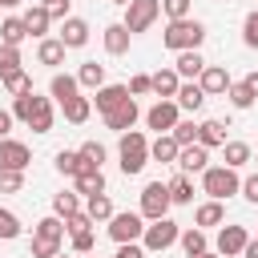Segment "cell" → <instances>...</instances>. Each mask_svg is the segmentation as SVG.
<instances>
[{
  "label": "cell",
  "instance_id": "6da1fadb",
  "mask_svg": "<svg viewBox=\"0 0 258 258\" xmlns=\"http://www.w3.org/2000/svg\"><path fill=\"white\" fill-rule=\"evenodd\" d=\"M64 250V218H40L32 226V258H56Z\"/></svg>",
  "mask_w": 258,
  "mask_h": 258
},
{
  "label": "cell",
  "instance_id": "7a4b0ae2",
  "mask_svg": "<svg viewBox=\"0 0 258 258\" xmlns=\"http://www.w3.org/2000/svg\"><path fill=\"white\" fill-rule=\"evenodd\" d=\"M206 40V24L202 20H169V28L161 32V44L173 48V52H185V48H198Z\"/></svg>",
  "mask_w": 258,
  "mask_h": 258
},
{
  "label": "cell",
  "instance_id": "3957f363",
  "mask_svg": "<svg viewBox=\"0 0 258 258\" xmlns=\"http://www.w3.org/2000/svg\"><path fill=\"white\" fill-rule=\"evenodd\" d=\"M117 157H121V169H125V173H141L145 161H149V141H145V133L125 129V133H121V145H117Z\"/></svg>",
  "mask_w": 258,
  "mask_h": 258
},
{
  "label": "cell",
  "instance_id": "277c9868",
  "mask_svg": "<svg viewBox=\"0 0 258 258\" xmlns=\"http://www.w3.org/2000/svg\"><path fill=\"white\" fill-rule=\"evenodd\" d=\"M202 189H206L210 198L226 202L230 194H238V189H242V181H238V169H230V165H210V169L202 173Z\"/></svg>",
  "mask_w": 258,
  "mask_h": 258
},
{
  "label": "cell",
  "instance_id": "5b68a950",
  "mask_svg": "<svg viewBox=\"0 0 258 258\" xmlns=\"http://www.w3.org/2000/svg\"><path fill=\"white\" fill-rule=\"evenodd\" d=\"M181 238V226L165 214V218H157V222H149L145 226V234H141V246L149 250V254H161V250H169L173 242Z\"/></svg>",
  "mask_w": 258,
  "mask_h": 258
},
{
  "label": "cell",
  "instance_id": "8992f818",
  "mask_svg": "<svg viewBox=\"0 0 258 258\" xmlns=\"http://www.w3.org/2000/svg\"><path fill=\"white\" fill-rule=\"evenodd\" d=\"M169 185L165 181H149L145 189H141V218L145 222H157V218H165L169 214Z\"/></svg>",
  "mask_w": 258,
  "mask_h": 258
},
{
  "label": "cell",
  "instance_id": "52a82bcc",
  "mask_svg": "<svg viewBox=\"0 0 258 258\" xmlns=\"http://www.w3.org/2000/svg\"><path fill=\"white\" fill-rule=\"evenodd\" d=\"M141 234H145V218H141V210L133 214H113L109 218V238L121 246V242H141Z\"/></svg>",
  "mask_w": 258,
  "mask_h": 258
},
{
  "label": "cell",
  "instance_id": "ba28073f",
  "mask_svg": "<svg viewBox=\"0 0 258 258\" xmlns=\"http://www.w3.org/2000/svg\"><path fill=\"white\" fill-rule=\"evenodd\" d=\"M157 16H161V0H129V4H125V20H121V24H125L129 32H145Z\"/></svg>",
  "mask_w": 258,
  "mask_h": 258
},
{
  "label": "cell",
  "instance_id": "9c48e42d",
  "mask_svg": "<svg viewBox=\"0 0 258 258\" xmlns=\"http://www.w3.org/2000/svg\"><path fill=\"white\" fill-rule=\"evenodd\" d=\"M177 121H181V105H177L173 97H161V101L145 113V125H149V129H157V133H169Z\"/></svg>",
  "mask_w": 258,
  "mask_h": 258
},
{
  "label": "cell",
  "instance_id": "30bf717a",
  "mask_svg": "<svg viewBox=\"0 0 258 258\" xmlns=\"http://www.w3.org/2000/svg\"><path fill=\"white\" fill-rule=\"evenodd\" d=\"M181 173H206L210 169V149L202 145V141H194V145H181V153H177V161H173Z\"/></svg>",
  "mask_w": 258,
  "mask_h": 258
},
{
  "label": "cell",
  "instance_id": "8fae6325",
  "mask_svg": "<svg viewBox=\"0 0 258 258\" xmlns=\"http://www.w3.org/2000/svg\"><path fill=\"white\" fill-rule=\"evenodd\" d=\"M28 161H32V153H28L24 141L0 137V169H28Z\"/></svg>",
  "mask_w": 258,
  "mask_h": 258
},
{
  "label": "cell",
  "instance_id": "7c38bea8",
  "mask_svg": "<svg viewBox=\"0 0 258 258\" xmlns=\"http://www.w3.org/2000/svg\"><path fill=\"white\" fill-rule=\"evenodd\" d=\"M246 242H250L246 226H222V230H218V254H222V258H238V254L246 250Z\"/></svg>",
  "mask_w": 258,
  "mask_h": 258
},
{
  "label": "cell",
  "instance_id": "4fadbf2b",
  "mask_svg": "<svg viewBox=\"0 0 258 258\" xmlns=\"http://www.w3.org/2000/svg\"><path fill=\"white\" fill-rule=\"evenodd\" d=\"M133 93H129V85H101L97 89V97H93V105H97V113L105 117V113H113L117 105H125Z\"/></svg>",
  "mask_w": 258,
  "mask_h": 258
},
{
  "label": "cell",
  "instance_id": "5bb4252c",
  "mask_svg": "<svg viewBox=\"0 0 258 258\" xmlns=\"http://www.w3.org/2000/svg\"><path fill=\"white\" fill-rule=\"evenodd\" d=\"M198 85L206 89V97H218V93H226L234 81H230V73H226L222 64H206V69H202V77H198Z\"/></svg>",
  "mask_w": 258,
  "mask_h": 258
},
{
  "label": "cell",
  "instance_id": "9a60e30c",
  "mask_svg": "<svg viewBox=\"0 0 258 258\" xmlns=\"http://www.w3.org/2000/svg\"><path fill=\"white\" fill-rule=\"evenodd\" d=\"M32 133H48L52 129V97H32V113L24 121Z\"/></svg>",
  "mask_w": 258,
  "mask_h": 258
},
{
  "label": "cell",
  "instance_id": "2e32d148",
  "mask_svg": "<svg viewBox=\"0 0 258 258\" xmlns=\"http://www.w3.org/2000/svg\"><path fill=\"white\" fill-rule=\"evenodd\" d=\"M137 117H141V109H137V101L129 97L125 105H117L113 113H105V125H109V129H117V133H125V129H133V125H137Z\"/></svg>",
  "mask_w": 258,
  "mask_h": 258
},
{
  "label": "cell",
  "instance_id": "e0dca14e",
  "mask_svg": "<svg viewBox=\"0 0 258 258\" xmlns=\"http://www.w3.org/2000/svg\"><path fill=\"white\" fill-rule=\"evenodd\" d=\"M177 153H181V145L173 141V133H157V141H149V157L161 161V165H173Z\"/></svg>",
  "mask_w": 258,
  "mask_h": 258
},
{
  "label": "cell",
  "instance_id": "ac0fdd59",
  "mask_svg": "<svg viewBox=\"0 0 258 258\" xmlns=\"http://www.w3.org/2000/svg\"><path fill=\"white\" fill-rule=\"evenodd\" d=\"M56 169H60L64 177H81V173H89V169H97V165H89V161L81 157V149H60V153H56Z\"/></svg>",
  "mask_w": 258,
  "mask_h": 258
},
{
  "label": "cell",
  "instance_id": "d6986e66",
  "mask_svg": "<svg viewBox=\"0 0 258 258\" xmlns=\"http://www.w3.org/2000/svg\"><path fill=\"white\" fill-rule=\"evenodd\" d=\"M60 40H64V48H81V44H89V24H85L81 16H69V20L60 24Z\"/></svg>",
  "mask_w": 258,
  "mask_h": 258
},
{
  "label": "cell",
  "instance_id": "ffe728a7",
  "mask_svg": "<svg viewBox=\"0 0 258 258\" xmlns=\"http://www.w3.org/2000/svg\"><path fill=\"white\" fill-rule=\"evenodd\" d=\"M36 60L48 64V69L64 64V40H60V36H44V40L36 44Z\"/></svg>",
  "mask_w": 258,
  "mask_h": 258
},
{
  "label": "cell",
  "instance_id": "44dd1931",
  "mask_svg": "<svg viewBox=\"0 0 258 258\" xmlns=\"http://www.w3.org/2000/svg\"><path fill=\"white\" fill-rule=\"evenodd\" d=\"M181 109H189V113H198L202 105H206V89L198 85V81H185V85H177V97H173Z\"/></svg>",
  "mask_w": 258,
  "mask_h": 258
},
{
  "label": "cell",
  "instance_id": "7402d4cb",
  "mask_svg": "<svg viewBox=\"0 0 258 258\" xmlns=\"http://www.w3.org/2000/svg\"><path fill=\"white\" fill-rule=\"evenodd\" d=\"M226 121H218V117H210V121H202L198 125V141L206 145V149H214V145H226Z\"/></svg>",
  "mask_w": 258,
  "mask_h": 258
},
{
  "label": "cell",
  "instance_id": "603a6c76",
  "mask_svg": "<svg viewBox=\"0 0 258 258\" xmlns=\"http://www.w3.org/2000/svg\"><path fill=\"white\" fill-rule=\"evenodd\" d=\"M165 185H169V202H173V206H189V202H194V181H189V173L177 169Z\"/></svg>",
  "mask_w": 258,
  "mask_h": 258
},
{
  "label": "cell",
  "instance_id": "cb8c5ba5",
  "mask_svg": "<svg viewBox=\"0 0 258 258\" xmlns=\"http://www.w3.org/2000/svg\"><path fill=\"white\" fill-rule=\"evenodd\" d=\"M194 222L206 230V226H222L226 222V206L218 202V198H210V202H202L198 210H194Z\"/></svg>",
  "mask_w": 258,
  "mask_h": 258
},
{
  "label": "cell",
  "instance_id": "d4e9b609",
  "mask_svg": "<svg viewBox=\"0 0 258 258\" xmlns=\"http://www.w3.org/2000/svg\"><path fill=\"white\" fill-rule=\"evenodd\" d=\"M48 24H52V16H48V8H44V4H32V8L24 12V28H28V36H40V40H44Z\"/></svg>",
  "mask_w": 258,
  "mask_h": 258
},
{
  "label": "cell",
  "instance_id": "484cf974",
  "mask_svg": "<svg viewBox=\"0 0 258 258\" xmlns=\"http://www.w3.org/2000/svg\"><path fill=\"white\" fill-rule=\"evenodd\" d=\"M129 36H133V32H129L125 24H109V28H105V52H109V56L129 52Z\"/></svg>",
  "mask_w": 258,
  "mask_h": 258
},
{
  "label": "cell",
  "instance_id": "4316f807",
  "mask_svg": "<svg viewBox=\"0 0 258 258\" xmlns=\"http://www.w3.org/2000/svg\"><path fill=\"white\" fill-rule=\"evenodd\" d=\"M177 77H189V81H198L202 77V69H206V60H202V52L198 48H185V52H177Z\"/></svg>",
  "mask_w": 258,
  "mask_h": 258
},
{
  "label": "cell",
  "instance_id": "83f0119b",
  "mask_svg": "<svg viewBox=\"0 0 258 258\" xmlns=\"http://www.w3.org/2000/svg\"><path fill=\"white\" fill-rule=\"evenodd\" d=\"M77 89H81V81H77V77H69V73H56V77H52V85H48V93H52V101H56V105L73 101V97H77Z\"/></svg>",
  "mask_w": 258,
  "mask_h": 258
},
{
  "label": "cell",
  "instance_id": "f1b7e54d",
  "mask_svg": "<svg viewBox=\"0 0 258 258\" xmlns=\"http://www.w3.org/2000/svg\"><path fill=\"white\" fill-rule=\"evenodd\" d=\"M24 36H28V28H24V16H8L4 24H0V44H24Z\"/></svg>",
  "mask_w": 258,
  "mask_h": 258
},
{
  "label": "cell",
  "instance_id": "f546056e",
  "mask_svg": "<svg viewBox=\"0 0 258 258\" xmlns=\"http://www.w3.org/2000/svg\"><path fill=\"white\" fill-rule=\"evenodd\" d=\"M60 109H64V121H73V125H85V121H89V113H93V101L77 93V97H73V101H64Z\"/></svg>",
  "mask_w": 258,
  "mask_h": 258
},
{
  "label": "cell",
  "instance_id": "4dcf8cb0",
  "mask_svg": "<svg viewBox=\"0 0 258 258\" xmlns=\"http://www.w3.org/2000/svg\"><path fill=\"white\" fill-rule=\"evenodd\" d=\"M177 85H181L177 69H161V73H153V93H157V97H177Z\"/></svg>",
  "mask_w": 258,
  "mask_h": 258
},
{
  "label": "cell",
  "instance_id": "1f68e13d",
  "mask_svg": "<svg viewBox=\"0 0 258 258\" xmlns=\"http://www.w3.org/2000/svg\"><path fill=\"white\" fill-rule=\"evenodd\" d=\"M177 242H181V250H185V258H194V254H202V250H210V242H206V230H202V226H189V230H185V234H181Z\"/></svg>",
  "mask_w": 258,
  "mask_h": 258
},
{
  "label": "cell",
  "instance_id": "d6a6232c",
  "mask_svg": "<svg viewBox=\"0 0 258 258\" xmlns=\"http://www.w3.org/2000/svg\"><path fill=\"white\" fill-rule=\"evenodd\" d=\"M77 81H81L85 89H101V85H105V64H97V60H85V64L77 69Z\"/></svg>",
  "mask_w": 258,
  "mask_h": 258
},
{
  "label": "cell",
  "instance_id": "836d02e7",
  "mask_svg": "<svg viewBox=\"0 0 258 258\" xmlns=\"http://www.w3.org/2000/svg\"><path fill=\"white\" fill-rule=\"evenodd\" d=\"M226 97H230V105H234V109H250V105L258 101V93H254L246 81H234V85L226 89Z\"/></svg>",
  "mask_w": 258,
  "mask_h": 258
},
{
  "label": "cell",
  "instance_id": "e575fe53",
  "mask_svg": "<svg viewBox=\"0 0 258 258\" xmlns=\"http://www.w3.org/2000/svg\"><path fill=\"white\" fill-rule=\"evenodd\" d=\"M73 181H77V194H85V198L105 194V173H101V169H89V173H81V177H73Z\"/></svg>",
  "mask_w": 258,
  "mask_h": 258
},
{
  "label": "cell",
  "instance_id": "d590c367",
  "mask_svg": "<svg viewBox=\"0 0 258 258\" xmlns=\"http://www.w3.org/2000/svg\"><path fill=\"white\" fill-rule=\"evenodd\" d=\"M85 214L93 218V222H109L117 210H113V202H109V194H93L89 198V206H85Z\"/></svg>",
  "mask_w": 258,
  "mask_h": 258
},
{
  "label": "cell",
  "instance_id": "8d00e7d4",
  "mask_svg": "<svg viewBox=\"0 0 258 258\" xmlns=\"http://www.w3.org/2000/svg\"><path fill=\"white\" fill-rule=\"evenodd\" d=\"M0 85H4L12 97H20V93H32V77H28L24 69H16V73H4V77H0Z\"/></svg>",
  "mask_w": 258,
  "mask_h": 258
},
{
  "label": "cell",
  "instance_id": "74e56055",
  "mask_svg": "<svg viewBox=\"0 0 258 258\" xmlns=\"http://www.w3.org/2000/svg\"><path fill=\"white\" fill-rule=\"evenodd\" d=\"M222 149H226V165H230V169H242V165H246V161L254 157L246 141H226Z\"/></svg>",
  "mask_w": 258,
  "mask_h": 258
},
{
  "label": "cell",
  "instance_id": "f35d334b",
  "mask_svg": "<svg viewBox=\"0 0 258 258\" xmlns=\"http://www.w3.org/2000/svg\"><path fill=\"white\" fill-rule=\"evenodd\" d=\"M77 210H81V198H77V194H64V189H60V194L52 198V214H56V218H69V214H77Z\"/></svg>",
  "mask_w": 258,
  "mask_h": 258
},
{
  "label": "cell",
  "instance_id": "ab89813d",
  "mask_svg": "<svg viewBox=\"0 0 258 258\" xmlns=\"http://www.w3.org/2000/svg\"><path fill=\"white\" fill-rule=\"evenodd\" d=\"M24 189V169H0V194H20Z\"/></svg>",
  "mask_w": 258,
  "mask_h": 258
},
{
  "label": "cell",
  "instance_id": "60d3db41",
  "mask_svg": "<svg viewBox=\"0 0 258 258\" xmlns=\"http://www.w3.org/2000/svg\"><path fill=\"white\" fill-rule=\"evenodd\" d=\"M20 69V48L16 44H0V77Z\"/></svg>",
  "mask_w": 258,
  "mask_h": 258
},
{
  "label": "cell",
  "instance_id": "b9f144b4",
  "mask_svg": "<svg viewBox=\"0 0 258 258\" xmlns=\"http://www.w3.org/2000/svg\"><path fill=\"white\" fill-rule=\"evenodd\" d=\"M0 238H4V242L20 238V218H16L12 210H0Z\"/></svg>",
  "mask_w": 258,
  "mask_h": 258
},
{
  "label": "cell",
  "instance_id": "7bdbcfd3",
  "mask_svg": "<svg viewBox=\"0 0 258 258\" xmlns=\"http://www.w3.org/2000/svg\"><path fill=\"white\" fill-rule=\"evenodd\" d=\"M169 133H173L177 145H194V141H198V125H194V121H177Z\"/></svg>",
  "mask_w": 258,
  "mask_h": 258
},
{
  "label": "cell",
  "instance_id": "ee69618b",
  "mask_svg": "<svg viewBox=\"0 0 258 258\" xmlns=\"http://www.w3.org/2000/svg\"><path fill=\"white\" fill-rule=\"evenodd\" d=\"M242 40H246V48H258V8L242 20Z\"/></svg>",
  "mask_w": 258,
  "mask_h": 258
},
{
  "label": "cell",
  "instance_id": "f6af8a7d",
  "mask_svg": "<svg viewBox=\"0 0 258 258\" xmlns=\"http://www.w3.org/2000/svg\"><path fill=\"white\" fill-rule=\"evenodd\" d=\"M32 97H36V93H20V97H12V117H16V121H28V113H32Z\"/></svg>",
  "mask_w": 258,
  "mask_h": 258
},
{
  "label": "cell",
  "instance_id": "bcb514c9",
  "mask_svg": "<svg viewBox=\"0 0 258 258\" xmlns=\"http://www.w3.org/2000/svg\"><path fill=\"white\" fill-rule=\"evenodd\" d=\"M81 157H85L89 165L101 169V161H105V145H101V141H85V145H81Z\"/></svg>",
  "mask_w": 258,
  "mask_h": 258
},
{
  "label": "cell",
  "instance_id": "7dc6e473",
  "mask_svg": "<svg viewBox=\"0 0 258 258\" xmlns=\"http://www.w3.org/2000/svg\"><path fill=\"white\" fill-rule=\"evenodd\" d=\"M93 226H97V222H93L85 210H77V214H69V218H64V230H69V234H77V230H93Z\"/></svg>",
  "mask_w": 258,
  "mask_h": 258
},
{
  "label": "cell",
  "instance_id": "c3c4849f",
  "mask_svg": "<svg viewBox=\"0 0 258 258\" xmlns=\"http://www.w3.org/2000/svg\"><path fill=\"white\" fill-rule=\"evenodd\" d=\"M69 246H73V254H93V230H77Z\"/></svg>",
  "mask_w": 258,
  "mask_h": 258
},
{
  "label": "cell",
  "instance_id": "681fc988",
  "mask_svg": "<svg viewBox=\"0 0 258 258\" xmlns=\"http://www.w3.org/2000/svg\"><path fill=\"white\" fill-rule=\"evenodd\" d=\"M161 8H165L169 20H185L189 16V0H161Z\"/></svg>",
  "mask_w": 258,
  "mask_h": 258
},
{
  "label": "cell",
  "instance_id": "f907efd6",
  "mask_svg": "<svg viewBox=\"0 0 258 258\" xmlns=\"http://www.w3.org/2000/svg\"><path fill=\"white\" fill-rule=\"evenodd\" d=\"M149 89H153V77H145V73H137V77L129 81V93H133V97H141V93H149Z\"/></svg>",
  "mask_w": 258,
  "mask_h": 258
},
{
  "label": "cell",
  "instance_id": "816d5d0a",
  "mask_svg": "<svg viewBox=\"0 0 258 258\" xmlns=\"http://www.w3.org/2000/svg\"><path fill=\"white\" fill-rule=\"evenodd\" d=\"M44 8L52 20H69V0H44Z\"/></svg>",
  "mask_w": 258,
  "mask_h": 258
},
{
  "label": "cell",
  "instance_id": "f5cc1de1",
  "mask_svg": "<svg viewBox=\"0 0 258 258\" xmlns=\"http://www.w3.org/2000/svg\"><path fill=\"white\" fill-rule=\"evenodd\" d=\"M113 258H145V246H137V242H121Z\"/></svg>",
  "mask_w": 258,
  "mask_h": 258
},
{
  "label": "cell",
  "instance_id": "db71d44e",
  "mask_svg": "<svg viewBox=\"0 0 258 258\" xmlns=\"http://www.w3.org/2000/svg\"><path fill=\"white\" fill-rule=\"evenodd\" d=\"M242 198H246V202H254V206H258V173H250V177H246V181H242Z\"/></svg>",
  "mask_w": 258,
  "mask_h": 258
},
{
  "label": "cell",
  "instance_id": "11a10c76",
  "mask_svg": "<svg viewBox=\"0 0 258 258\" xmlns=\"http://www.w3.org/2000/svg\"><path fill=\"white\" fill-rule=\"evenodd\" d=\"M12 109H0V137H8V129H12Z\"/></svg>",
  "mask_w": 258,
  "mask_h": 258
},
{
  "label": "cell",
  "instance_id": "9f6ffc18",
  "mask_svg": "<svg viewBox=\"0 0 258 258\" xmlns=\"http://www.w3.org/2000/svg\"><path fill=\"white\" fill-rule=\"evenodd\" d=\"M242 258H258V238H250V242H246V250H242Z\"/></svg>",
  "mask_w": 258,
  "mask_h": 258
},
{
  "label": "cell",
  "instance_id": "6f0895ef",
  "mask_svg": "<svg viewBox=\"0 0 258 258\" xmlns=\"http://www.w3.org/2000/svg\"><path fill=\"white\" fill-rule=\"evenodd\" d=\"M246 85H250V89L258 93V73H250V77H246Z\"/></svg>",
  "mask_w": 258,
  "mask_h": 258
},
{
  "label": "cell",
  "instance_id": "680465c9",
  "mask_svg": "<svg viewBox=\"0 0 258 258\" xmlns=\"http://www.w3.org/2000/svg\"><path fill=\"white\" fill-rule=\"evenodd\" d=\"M194 258H222L218 250H202V254H194Z\"/></svg>",
  "mask_w": 258,
  "mask_h": 258
},
{
  "label": "cell",
  "instance_id": "91938a15",
  "mask_svg": "<svg viewBox=\"0 0 258 258\" xmlns=\"http://www.w3.org/2000/svg\"><path fill=\"white\" fill-rule=\"evenodd\" d=\"M16 4H20V0H0V8H16Z\"/></svg>",
  "mask_w": 258,
  "mask_h": 258
},
{
  "label": "cell",
  "instance_id": "94428289",
  "mask_svg": "<svg viewBox=\"0 0 258 258\" xmlns=\"http://www.w3.org/2000/svg\"><path fill=\"white\" fill-rule=\"evenodd\" d=\"M113 4H129V0H113Z\"/></svg>",
  "mask_w": 258,
  "mask_h": 258
},
{
  "label": "cell",
  "instance_id": "6125c7cd",
  "mask_svg": "<svg viewBox=\"0 0 258 258\" xmlns=\"http://www.w3.org/2000/svg\"><path fill=\"white\" fill-rule=\"evenodd\" d=\"M85 258H93V254H85Z\"/></svg>",
  "mask_w": 258,
  "mask_h": 258
},
{
  "label": "cell",
  "instance_id": "be15d7a7",
  "mask_svg": "<svg viewBox=\"0 0 258 258\" xmlns=\"http://www.w3.org/2000/svg\"><path fill=\"white\" fill-rule=\"evenodd\" d=\"M56 258H64V254H56Z\"/></svg>",
  "mask_w": 258,
  "mask_h": 258
},
{
  "label": "cell",
  "instance_id": "e7e4bbea",
  "mask_svg": "<svg viewBox=\"0 0 258 258\" xmlns=\"http://www.w3.org/2000/svg\"><path fill=\"white\" fill-rule=\"evenodd\" d=\"M254 161H258V157H254Z\"/></svg>",
  "mask_w": 258,
  "mask_h": 258
}]
</instances>
